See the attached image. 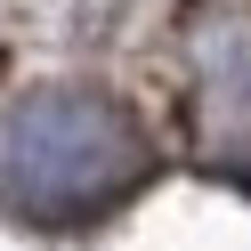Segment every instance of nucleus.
I'll return each mask as SVG.
<instances>
[{
    "label": "nucleus",
    "instance_id": "f257e3e1",
    "mask_svg": "<svg viewBox=\"0 0 251 251\" xmlns=\"http://www.w3.org/2000/svg\"><path fill=\"white\" fill-rule=\"evenodd\" d=\"M146 178V130L114 89L41 81L0 105V211L17 227H89Z\"/></svg>",
    "mask_w": 251,
    "mask_h": 251
},
{
    "label": "nucleus",
    "instance_id": "f03ea898",
    "mask_svg": "<svg viewBox=\"0 0 251 251\" xmlns=\"http://www.w3.org/2000/svg\"><path fill=\"white\" fill-rule=\"evenodd\" d=\"M195 89H202V114L211 130L227 138H251V17H227L195 41Z\"/></svg>",
    "mask_w": 251,
    "mask_h": 251
}]
</instances>
